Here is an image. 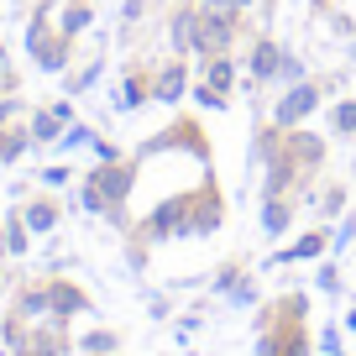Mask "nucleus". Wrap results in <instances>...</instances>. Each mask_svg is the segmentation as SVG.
Returning a JSON list of instances; mask_svg holds the SVG:
<instances>
[{"instance_id": "f257e3e1", "label": "nucleus", "mask_w": 356, "mask_h": 356, "mask_svg": "<svg viewBox=\"0 0 356 356\" xmlns=\"http://www.w3.org/2000/svg\"><path fill=\"white\" fill-rule=\"evenodd\" d=\"M304 105H314V89H299V95H293V100H289V105H283V115H299V111H304Z\"/></svg>"}]
</instances>
